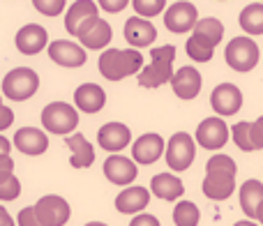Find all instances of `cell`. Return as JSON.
<instances>
[{"mask_svg": "<svg viewBox=\"0 0 263 226\" xmlns=\"http://www.w3.org/2000/svg\"><path fill=\"white\" fill-rule=\"evenodd\" d=\"M196 23H199V12H196V7L192 3H187V0L173 3L171 7L166 9V14H164V26H166V30L176 32V35L194 30Z\"/></svg>", "mask_w": 263, "mask_h": 226, "instance_id": "ba28073f", "label": "cell"}, {"mask_svg": "<svg viewBox=\"0 0 263 226\" xmlns=\"http://www.w3.org/2000/svg\"><path fill=\"white\" fill-rule=\"evenodd\" d=\"M14 145L18 148V153L23 155H44L49 148V136L37 127H18V131L14 134Z\"/></svg>", "mask_w": 263, "mask_h": 226, "instance_id": "d6986e66", "label": "cell"}, {"mask_svg": "<svg viewBox=\"0 0 263 226\" xmlns=\"http://www.w3.org/2000/svg\"><path fill=\"white\" fill-rule=\"evenodd\" d=\"M74 104H77V109L83 111V113L102 111L106 104L104 88L97 86V83H81V86L74 90Z\"/></svg>", "mask_w": 263, "mask_h": 226, "instance_id": "44dd1931", "label": "cell"}, {"mask_svg": "<svg viewBox=\"0 0 263 226\" xmlns=\"http://www.w3.org/2000/svg\"><path fill=\"white\" fill-rule=\"evenodd\" d=\"M42 125L49 134H72L79 125V111L67 102H51L42 109Z\"/></svg>", "mask_w": 263, "mask_h": 226, "instance_id": "5b68a950", "label": "cell"}, {"mask_svg": "<svg viewBox=\"0 0 263 226\" xmlns=\"http://www.w3.org/2000/svg\"><path fill=\"white\" fill-rule=\"evenodd\" d=\"M171 88L180 100H194L201 90V74L196 67L192 65H185L180 67L176 74H173V81H171Z\"/></svg>", "mask_w": 263, "mask_h": 226, "instance_id": "7402d4cb", "label": "cell"}, {"mask_svg": "<svg viewBox=\"0 0 263 226\" xmlns=\"http://www.w3.org/2000/svg\"><path fill=\"white\" fill-rule=\"evenodd\" d=\"M125 40L129 42V46L134 49H143V46H150L155 40H157V30L155 26L143 16H129L125 21Z\"/></svg>", "mask_w": 263, "mask_h": 226, "instance_id": "e0dca14e", "label": "cell"}, {"mask_svg": "<svg viewBox=\"0 0 263 226\" xmlns=\"http://www.w3.org/2000/svg\"><path fill=\"white\" fill-rule=\"evenodd\" d=\"M97 12H100V5L92 0H74V5H69L67 14H65V30L77 37L83 23L97 18Z\"/></svg>", "mask_w": 263, "mask_h": 226, "instance_id": "ffe728a7", "label": "cell"}, {"mask_svg": "<svg viewBox=\"0 0 263 226\" xmlns=\"http://www.w3.org/2000/svg\"><path fill=\"white\" fill-rule=\"evenodd\" d=\"M164 148H166V143H164L162 136L148 131L132 143V157L139 164H155L164 155Z\"/></svg>", "mask_w": 263, "mask_h": 226, "instance_id": "2e32d148", "label": "cell"}, {"mask_svg": "<svg viewBox=\"0 0 263 226\" xmlns=\"http://www.w3.org/2000/svg\"><path fill=\"white\" fill-rule=\"evenodd\" d=\"M16 224L18 226H44V224H42V219L37 217L35 205H28V208H23L21 213H18V217H16Z\"/></svg>", "mask_w": 263, "mask_h": 226, "instance_id": "e575fe53", "label": "cell"}, {"mask_svg": "<svg viewBox=\"0 0 263 226\" xmlns=\"http://www.w3.org/2000/svg\"><path fill=\"white\" fill-rule=\"evenodd\" d=\"M263 203V182L259 180H245L240 185V208L250 219H256L259 208Z\"/></svg>", "mask_w": 263, "mask_h": 226, "instance_id": "484cf974", "label": "cell"}, {"mask_svg": "<svg viewBox=\"0 0 263 226\" xmlns=\"http://www.w3.org/2000/svg\"><path fill=\"white\" fill-rule=\"evenodd\" d=\"M141 69H143V55L136 49H106L100 55V74L109 81L141 74Z\"/></svg>", "mask_w": 263, "mask_h": 226, "instance_id": "7a4b0ae2", "label": "cell"}, {"mask_svg": "<svg viewBox=\"0 0 263 226\" xmlns=\"http://www.w3.org/2000/svg\"><path fill=\"white\" fill-rule=\"evenodd\" d=\"M132 7L136 9V14L143 18H153L157 14L164 12L166 7V0H132Z\"/></svg>", "mask_w": 263, "mask_h": 226, "instance_id": "1f68e13d", "label": "cell"}, {"mask_svg": "<svg viewBox=\"0 0 263 226\" xmlns=\"http://www.w3.org/2000/svg\"><path fill=\"white\" fill-rule=\"evenodd\" d=\"M7 155H9V139L0 136V157H7Z\"/></svg>", "mask_w": 263, "mask_h": 226, "instance_id": "60d3db41", "label": "cell"}, {"mask_svg": "<svg viewBox=\"0 0 263 226\" xmlns=\"http://www.w3.org/2000/svg\"><path fill=\"white\" fill-rule=\"evenodd\" d=\"M37 210V217L42 219L44 226H65L72 215L69 210V203L63 199V196H55V194H49V196H42L35 205Z\"/></svg>", "mask_w": 263, "mask_h": 226, "instance_id": "30bf717a", "label": "cell"}, {"mask_svg": "<svg viewBox=\"0 0 263 226\" xmlns=\"http://www.w3.org/2000/svg\"><path fill=\"white\" fill-rule=\"evenodd\" d=\"M0 113H3V120H0V131H5L9 125H12V120H14V113L9 106H0Z\"/></svg>", "mask_w": 263, "mask_h": 226, "instance_id": "ab89813d", "label": "cell"}, {"mask_svg": "<svg viewBox=\"0 0 263 226\" xmlns=\"http://www.w3.org/2000/svg\"><path fill=\"white\" fill-rule=\"evenodd\" d=\"M150 203V192L145 187H129L116 196V208L123 215H136Z\"/></svg>", "mask_w": 263, "mask_h": 226, "instance_id": "603a6c76", "label": "cell"}, {"mask_svg": "<svg viewBox=\"0 0 263 226\" xmlns=\"http://www.w3.org/2000/svg\"><path fill=\"white\" fill-rule=\"evenodd\" d=\"M65 5H67V0H32V7L40 14H44V16H58V14H63Z\"/></svg>", "mask_w": 263, "mask_h": 226, "instance_id": "d6a6232c", "label": "cell"}, {"mask_svg": "<svg viewBox=\"0 0 263 226\" xmlns=\"http://www.w3.org/2000/svg\"><path fill=\"white\" fill-rule=\"evenodd\" d=\"M14 44H16V49L21 51L23 55H35V53H40L42 49H46V44H51V42H49V35H46L44 28L37 26V23H28V26H23L21 30L16 32Z\"/></svg>", "mask_w": 263, "mask_h": 226, "instance_id": "ac0fdd59", "label": "cell"}, {"mask_svg": "<svg viewBox=\"0 0 263 226\" xmlns=\"http://www.w3.org/2000/svg\"><path fill=\"white\" fill-rule=\"evenodd\" d=\"M79 42H81L86 49H104L106 44L111 42V37H114V30H111V26L104 21V18H90V21H86L81 26V30H79Z\"/></svg>", "mask_w": 263, "mask_h": 226, "instance_id": "4fadbf2b", "label": "cell"}, {"mask_svg": "<svg viewBox=\"0 0 263 226\" xmlns=\"http://www.w3.org/2000/svg\"><path fill=\"white\" fill-rule=\"evenodd\" d=\"M231 136H233V143L238 145L240 150H245V153H252L254 148V143H252V122H236V125L231 127Z\"/></svg>", "mask_w": 263, "mask_h": 226, "instance_id": "4dcf8cb0", "label": "cell"}, {"mask_svg": "<svg viewBox=\"0 0 263 226\" xmlns=\"http://www.w3.org/2000/svg\"><path fill=\"white\" fill-rule=\"evenodd\" d=\"M210 104L217 116H236L242 106V92L233 83H219L210 95Z\"/></svg>", "mask_w": 263, "mask_h": 226, "instance_id": "8fae6325", "label": "cell"}, {"mask_svg": "<svg viewBox=\"0 0 263 226\" xmlns=\"http://www.w3.org/2000/svg\"><path fill=\"white\" fill-rule=\"evenodd\" d=\"M150 190H153V194L157 199L178 201L182 196V192H185V187H182L180 178L173 176V173H159V176H155L150 180Z\"/></svg>", "mask_w": 263, "mask_h": 226, "instance_id": "d4e9b609", "label": "cell"}, {"mask_svg": "<svg viewBox=\"0 0 263 226\" xmlns=\"http://www.w3.org/2000/svg\"><path fill=\"white\" fill-rule=\"evenodd\" d=\"M40 88V77L30 67H16L5 74L3 79V95L12 102H26Z\"/></svg>", "mask_w": 263, "mask_h": 226, "instance_id": "277c9868", "label": "cell"}, {"mask_svg": "<svg viewBox=\"0 0 263 226\" xmlns=\"http://www.w3.org/2000/svg\"><path fill=\"white\" fill-rule=\"evenodd\" d=\"M194 32H196V35H201V37H205L208 42H213V44L217 46L219 42H222V37H224V26H222V21H219V18L205 16V18H199Z\"/></svg>", "mask_w": 263, "mask_h": 226, "instance_id": "f1b7e54d", "label": "cell"}, {"mask_svg": "<svg viewBox=\"0 0 263 226\" xmlns=\"http://www.w3.org/2000/svg\"><path fill=\"white\" fill-rule=\"evenodd\" d=\"M97 5H100L104 12H109V14H118V12H123V9L127 7L129 0H97Z\"/></svg>", "mask_w": 263, "mask_h": 226, "instance_id": "8d00e7d4", "label": "cell"}, {"mask_svg": "<svg viewBox=\"0 0 263 226\" xmlns=\"http://www.w3.org/2000/svg\"><path fill=\"white\" fill-rule=\"evenodd\" d=\"M252 143L256 150H263V116L252 122Z\"/></svg>", "mask_w": 263, "mask_h": 226, "instance_id": "d590c367", "label": "cell"}, {"mask_svg": "<svg viewBox=\"0 0 263 226\" xmlns=\"http://www.w3.org/2000/svg\"><path fill=\"white\" fill-rule=\"evenodd\" d=\"M49 58L60 67H81L86 65V49L67 40H55L49 44Z\"/></svg>", "mask_w": 263, "mask_h": 226, "instance_id": "7c38bea8", "label": "cell"}, {"mask_svg": "<svg viewBox=\"0 0 263 226\" xmlns=\"http://www.w3.org/2000/svg\"><path fill=\"white\" fill-rule=\"evenodd\" d=\"M86 226H106V224H102V222H88Z\"/></svg>", "mask_w": 263, "mask_h": 226, "instance_id": "f6af8a7d", "label": "cell"}, {"mask_svg": "<svg viewBox=\"0 0 263 226\" xmlns=\"http://www.w3.org/2000/svg\"><path fill=\"white\" fill-rule=\"evenodd\" d=\"M201 213L192 201H178L173 208V222L176 226H199Z\"/></svg>", "mask_w": 263, "mask_h": 226, "instance_id": "f546056e", "label": "cell"}, {"mask_svg": "<svg viewBox=\"0 0 263 226\" xmlns=\"http://www.w3.org/2000/svg\"><path fill=\"white\" fill-rule=\"evenodd\" d=\"M129 226H159V219L155 215H148V213H139L134 219L129 222Z\"/></svg>", "mask_w": 263, "mask_h": 226, "instance_id": "f35d334b", "label": "cell"}, {"mask_svg": "<svg viewBox=\"0 0 263 226\" xmlns=\"http://www.w3.org/2000/svg\"><path fill=\"white\" fill-rule=\"evenodd\" d=\"M224 58L236 72H252L261 58V51L252 37H233L224 51Z\"/></svg>", "mask_w": 263, "mask_h": 226, "instance_id": "8992f818", "label": "cell"}, {"mask_svg": "<svg viewBox=\"0 0 263 226\" xmlns=\"http://www.w3.org/2000/svg\"><path fill=\"white\" fill-rule=\"evenodd\" d=\"M104 176L109 182L120 187H127L129 182H134V178L139 176V168H136L134 159H127L123 155H111L104 162Z\"/></svg>", "mask_w": 263, "mask_h": 226, "instance_id": "5bb4252c", "label": "cell"}, {"mask_svg": "<svg viewBox=\"0 0 263 226\" xmlns=\"http://www.w3.org/2000/svg\"><path fill=\"white\" fill-rule=\"evenodd\" d=\"M203 194L213 201H224L236 192V162L229 155H213L205 164Z\"/></svg>", "mask_w": 263, "mask_h": 226, "instance_id": "6da1fadb", "label": "cell"}, {"mask_svg": "<svg viewBox=\"0 0 263 226\" xmlns=\"http://www.w3.org/2000/svg\"><path fill=\"white\" fill-rule=\"evenodd\" d=\"M18 194H21V182H18L16 176H12L9 180L0 182V199L3 201H14Z\"/></svg>", "mask_w": 263, "mask_h": 226, "instance_id": "836d02e7", "label": "cell"}, {"mask_svg": "<svg viewBox=\"0 0 263 226\" xmlns=\"http://www.w3.org/2000/svg\"><path fill=\"white\" fill-rule=\"evenodd\" d=\"M129 141H132V131L123 122H106L97 131V143L106 153H120V150H125L129 145Z\"/></svg>", "mask_w": 263, "mask_h": 226, "instance_id": "9a60e30c", "label": "cell"}, {"mask_svg": "<svg viewBox=\"0 0 263 226\" xmlns=\"http://www.w3.org/2000/svg\"><path fill=\"white\" fill-rule=\"evenodd\" d=\"M166 164L171 171H185V168L192 166L194 162V155H196V143L190 134L185 131H176V134L168 139L166 143Z\"/></svg>", "mask_w": 263, "mask_h": 226, "instance_id": "52a82bcc", "label": "cell"}, {"mask_svg": "<svg viewBox=\"0 0 263 226\" xmlns=\"http://www.w3.org/2000/svg\"><path fill=\"white\" fill-rule=\"evenodd\" d=\"M65 143L72 150V157H69V164L74 168H88L95 162V150H92V143L86 139L83 134H69L65 139Z\"/></svg>", "mask_w": 263, "mask_h": 226, "instance_id": "cb8c5ba5", "label": "cell"}, {"mask_svg": "<svg viewBox=\"0 0 263 226\" xmlns=\"http://www.w3.org/2000/svg\"><path fill=\"white\" fill-rule=\"evenodd\" d=\"M14 176V162H12V157H0V182H5V180H9V178Z\"/></svg>", "mask_w": 263, "mask_h": 226, "instance_id": "74e56055", "label": "cell"}, {"mask_svg": "<svg viewBox=\"0 0 263 226\" xmlns=\"http://www.w3.org/2000/svg\"><path fill=\"white\" fill-rule=\"evenodd\" d=\"M256 219H259V224L263 226V203H261V208H259V215H256Z\"/></svg>", "mask_w": 263, "mask_h": 226, "instance_id": "7bdbcfd3", "label": "cell"}, {"mask_svg": "<svg viewBox=\"0 0 263 226\" xmlns=\"http://www.w3.org/2000/svg\"><path fill=\"white\" fill-rule=\"evenodd\" d=\"M240 28L247 35H263V3H252L240 12Z\"/></svg>", "mask_w": 263, "mask_h": 226, "instance_id": "4316f807", "label": "cell"}, {"mask_svg": "<svg viewBox=\"0 0 263 226\" xmlns=\"http://www.w3.org/2000/svg\"><path fill=\"white\" fill-rule=\"evenodd\" d=\"M0 215H3V226H14V219H12V215L7 213V208L0 210Z\"/></svg>", "mask_w": 263, "mask_h": 226, "instance_id": "b9f144b4", "label": "cell"}, {"mask_svg": "<svg viewBox=\"0 0 263 226\" xmlns=\"http://www.w3.org/2000/svg\"><path fill=\"white\" fill-rule=\"evenodd\" d=\"M185 51H187V55H190L192 60H196V63H208V60H213L215 44L213 42H208L205 37L192 32V37L187 40V44H185Z\"/></svg>", "mask_w": 263, "mask_h": 226, "instance_id": "83f0119b", "label": "cell"}, {"mask_svg": "<svg viewBox=\"0 0 263 226\" xmlns=\"http://www.w3.org/2000/svg\"><path fill=\"white\" fill-rule=\"evenodd\" d=\"M229 131L231 129H229L227 122L219 116L205 118V120L199 122V127H196V143L205 150H219L227 145Z\"/></svg>", "mask_w": 263, "mask_h": 226, "instance_id": "9c48e42d", "label": "cell"}, {"mask_svg": "<svg viewBox=\"0 0 263 226\" xmlns=\"http://www.w3.org/2000/svg\"><path fill=\"white\" fill-rule=\"evenodd\" d=\"M173 60H176V46L164 44L155 46L150 51V63L148 67L141 69L139 74V86L141 88H159L164 83L173 81Z\"/></svg>", "mask_w": 263, "mask_h": 226, "instance_id": "3957f363", "label": "cell"}, {"mask_svg": "<svg viewBox=\"0 0 263 226\" xmlns=\"http://www.w3.org/2000/svg\"><path fill=\"white\" fill-rule=\"evenodd\" d=\"M233 226H256L254 222H238V224H233Z\"/></svg>", "mask_w": 263, "mask_h": 226, "instance_id": "ee69618b", "label": "cell"}]
</instances>
